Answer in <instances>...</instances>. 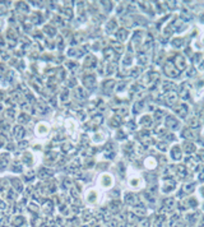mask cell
I'll return each mask as SVG.
<instances>
[{
    "label": "cell",
    "instance_id": "2",
    "mask_svg": "<svg viewBox=\"0 0 204 227\" xmlns=\"http://www.w3.org/2000/svg\"><path fill=\"white\" fill-rule=\"evenodd\" d=\"M8 161H9V156L8 154L0 156V169H5V166L8 165Z\"/></svg>",
    "mask_w": 204,
    "mask_h": 227
},
{
    "label": "cell",
    "instance_id": "7",
    "mask_svg": "<svg viewBox=\"0 0 204 227\" xmlns=\"http://www.w3.org/2000/svg\"><path fill=\"white\" fill-rule=\"evenodd\" d=\"M14 114H15V112H14L12 109H10V110H8V111H7V115L9 116V118H14Z\"/></svg>",
    "mask_w": 204,
    "mask_h": 227
},
{
    "label": "cell",
    "instance_id": "1",
    "mask_svg": "<svg viewBox=\"0 0 204 227\" xmlns=\"http://www.w3.org/2000/svg\"><path fill=\"white\" fill-rule=\"evenodd\" d=\"M49 130H50V128L46 123H41L36 126V134L37 135H46L47 133H49Z\"/></svg>",
    "mask_w": 204,
    "mask_h": 227
},
{
    "label": "cell",
    "instance_id": "4",
    "mask_svg": "<svg viewBox=\"0 0 204 227\" xmlns=\"http://www.w3.org/2000/svg\"><path fill=\"white\" fill-rule=\"evenodd\" d=\"M18 8H19V10L21 12H24V13H27V5H25V3H21V4L18 5Z\"/></svg>",
    "mask_w": 204,
    "mask_h": 227
},
{
    "label": "cell",
    "instance_id": "6",
    "mask_svg": "<svg viewBox=\"0 0 204 227\" xmlns=\"http://www.w3.org/2000/svg\"><path fill=\"white\" fill-rule=\"evenodd\" d=\"M27 115H21V118H19V123H25V121L28 120V118H25Z\"/></svg>",
    "mask_w": 204,
    "mask_h": 227
},
{
    "label": "cell",
    "instance_id": "3",
    "mask_svg": "<svg viewBox=\"0 0 204 227\" xmlns=\"http://www.w3.org/2000/svg\"><path fill=\"white\" fill-rule=\"evenodd\" d=\"M14 135H15L17 138H23V135H24V130H23V128L22 126H15L14 128Z\"/></svg>",
    "mask_w": 204,
    "mask_h": 227
},
{
    "label": "cell",
    "instance_id": "5",
    "mask_svg": "<svg viewBox=\"0 0 204 227\" xmlns=\"http://www.w3.org/2000/svg\"><path fill=\"white\" fill-rule=\"evenodd\" d=\"M51 174V172L49 171V170H42V171L41 172H40V177H42V179H44V177H46V176H49V175Z\"/></svg>",
    "mask_w": 204,
    "mask_h": 227
}]
</instances>
